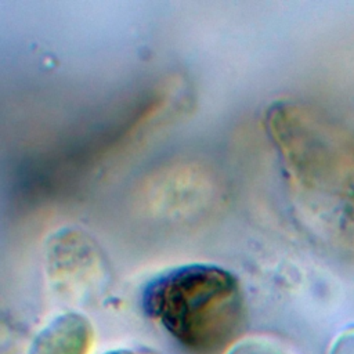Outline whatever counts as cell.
Returning a JSON list of instances; mask_svg holds the SVG:
<instances>
[{
    "instance_id": "1",
    "label": "cell",
    "mask_w": 354,
    "mask_h": 354,
    "mask_svg": "<svg viewBox=\"0 0 354 354\" xmlns=\"http://www.w3.org/2000/svg\"><path fill=\"white\" fill-rule=\"evenodd\" d=\"M142 307L194 354H220L245 322L239 281L213 264H185L155 277L144 288Z\"/></svg>"
},
{
    "instance_id": "2",
    "label": "cell",
    "mask_w": 354,
    "mask_h": 354,
    "mask_svg": "<svg viewBox=\"0 0 354 354\" xmlns=\"http://www.w3.org/2000/svg\"><path fill=\"white\" fill-rule=\"evenodd\" d=\"M94 330L79 313H65L50 321L32 340L28 354H90Z\"/></svg>"
},
{
    "instance_id": "3",
    "label": "cell",
    "mask_w": 354,
    "mask_h": 354,
    "mask_svg": "<svg viewBox=\"0 0 354 354\" xmlns=\"http://www.w3.org/2000/svg\"><path fill=\"white\" fill-rule=\"evenodd\" d=\"M329 354H354V326L342 330L335 337Z\"/></svg>"
},
{
    "instance_id": "4",
    "label": "cell",
    "mask_w": 354,
    "mask_h": 354,
    "mask_svg": "<svg viewBox=\"0 0 354 354\" xmlns=\"http://www.w3.org/2000/svg\"><path fill=\"white\" fill-rule=\"evenodd\" d=\"M231 354H285L278 347L266 343H246L235 348Z\"/></svg>"
},
{
    "instance_id": "5",
    "label": "cell",
    "mask_w": 354,
    "mask_h": 354,
    "mask_svg": "<svg viewBox=\"0 0 354 354\" xmlns=\"http://www.w3.org/2000/svg\"><path fill=\"white\" fill-rule=\"evenodd\" d=\"M106 354H144V353H138V351H133V350H115Z\"/></svg>"
}]
</instances>
